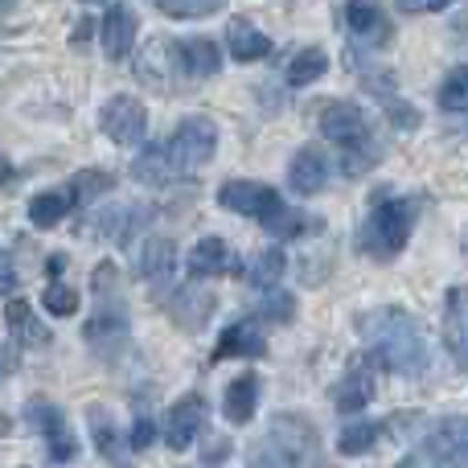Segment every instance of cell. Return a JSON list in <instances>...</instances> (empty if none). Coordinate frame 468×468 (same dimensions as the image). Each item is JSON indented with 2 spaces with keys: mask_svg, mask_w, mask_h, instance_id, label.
Masks as SVG:
<instances>
[{
  "mask_svg": "<svg viewBox=\"0 0 468 468\" xmlns=\"http://www.w3.org/2000/svg\"><path fill=\"white\" fill-rule=\"evenodd\" d=\"M464 255H468V234H464Z\"/></svg>",
  "mask_w": 468,
  "mask_h": 468,
  "instance_id": "7bdbcfd3",
  "label": "cell"
},
{
  "mask_svg": "<svg viewBox=\"0 0 468 468\" xmlns=\"http://www.w3.org/2000/svg\"><path fill=\"white\" fill-rule=\"evenodd\" d=\"M8 366H13V357H8V349H5V346H0V382H5Z\"/></svg>",
  "mask_w": 468,
  "mask_h": 468,
  "instance_id": "f35d334b",
  "label": "cell"
},
{
  "mask_svg": "<svg viewBox=\"0 0 468 468\" xmlns=\"http://www.w3.org/2000/svg\"><path fill=\"white\" fill-rule=\"evenodd\" d=\"M357 333H362L370 357L382 366V370L395 374H423L428 370V346H423L420 324L411 321V313L403 308H374L357 321Z\"/></svg>",
  "mask_w": 468,
  "mask_h": 468,
  "instance_id": "6da1fadb",
  "label": "cell"
},
{
  "mask_svg": "<svg viewBox=\"0 0 468 468\" xmlns=\"http://www.w3.org/2000/svg\"><path fill=\"white\" fill-rule=\"evenodd\" d=\"M316 431L300 415H275L271 428L250 444L247 468H300L313 456Z\"/></svg>",
  "mask_w": 468,
  "mask_h": 468,
  "instance_id": "7a4b0ae2",
  "label": "cell"
},
{
  "mask_svg": "<svg viewBox=\"0 0 468 468\" xmlns=\"http://www.w3.org/2000/svg\"><path fill=\"white\" fill-rule=\"evenodd\" d=\"M227 49L234 62H263V58L271 54V37L259 33L247 16H234L227 25Z\"/></svg>",
  "mask_w": 468,
  "mask_h": 468,
  "instance_id": "e0dca14e",
  "label": "cell"
},
{
  "mask_svg": "<svg viewBox=\"0 0 468 468\" xmlns=\"http://www.w3.org/2000/svg\"><path fill=\"white\" fill-rule=\"evenodd\" d=\"M321 132H324V140L341 144L346 153L374 140L370 136V123H366V112H362V107H354V103H341V99L321 112Z\"/></svg>",
  "mask_w": 468,
  "mask_h": 468,
  "instance_id": "ba28073f",
  "label": "cell"
},
{
  "mask_svg": "<svg viewBox=\"0 0 468 468\" xmlns=\"http://www.w3.org/2000/svg\"><path fill=\"white\" fill-rule=\"evenodd\" d=\"M288 186L296 189L300 197H313L329 186V161H324L321 148H300L292 156V169H288Z\"/></svg>",
  "mask_w": 468,
  "mask_h": 468,
  "instance_id": "2e32d148",
  "label": "cell"
},
{
  "mask_svg": "<svg viewBox=\"0 0 468 468\" xmlns=\"http://www.w3.org/2000/svg\"><path fill=\"white\" fill-rule=\"evenodd\" d=\"M132 177L140 181V186H169L177 173H173V165H169V156H165V144H156V148H144V153L132 161Z\"/></svg>",
  "mask_w": 468,
  "mask_h": 468,
  "instance_id": "d4e9b609",
  "label": "cell"
},
{
  "mask_svg": "<svg viewBox=\"0 0 468 468\" xmlns=\"http://www.w3.org/2000/svg\"><path fill=\"white\" fill-rule=\"evenodd\" d=\"M263 354H267V341L250 321L230 324L218 337V346H214V362H227V357H263Z\"/></svg>",
  "mask_w": 468,
  "mask_h": 468,
  "instance_id": "ac0fdd59",
  "label": "cell"
},
{
  "mask_svg": "<svg viewBox=\"0 0 468 468\" xmlns=\"http://www.w3.org/2000/svg\"><path fill=\"white\" fill-rule=\"evenodd\" d=\"M5 321H8V333H13L16 346H46L49 341V329L33 316V308L25 304V300H8Z\"/></svg>",
  "mask_w": 468,
  "mask_h": 468,
  "instance_id": "7402d4cb",
  "label": "cell"
},
{
  "mask_svg": "<svg viewBox=\"0 0 468 468\" xmlns=\"http://www.w3.org/2000/svg\"><path fill=\"white\" fill-rule=\"evenodd\" d=\"M374 378H378V362H374L370 354L357 357L354 366H349V374L341 378L337 395H333V403H337V411H362L366 403L374 399Z\"/></svg>",
  "mask_w": 468,
  "mask_h": 468,
  "instance_id": "7c38bea8",
  "label": "cell"
},
{
  "mask_svg": "<svg viewBox=\"0 0 468 468\" xmlns=\"http://www.w3.org/2000/svg\"><path fill=\"white\" fill-rule=\"evenodd\" d=\"M99 128L112 144H140L148 132V112L136 95H112L99 112Z\"/></svg>",
  "mask_w": 468,
  "mask_h": 468,
  "instance_id": "8992f818",
  "label": "cell"
},
{
  "mask_svg": "<svg viewBox=\"0 0 468 468\" xmlns=\"http://www.w3.org/2000/svg\"><path fill=\"white\" fill-rule=\"evenodd\" d=\"M153 440H156V423L153 420H136V428H132V448H136V452H144Z\"/></svg>",
  "mask_w": 468,
  "mask_h": 468,
  "instance_id": "e575fe53",
  "label": "cell"
},
{
  "mask_svg": "<svg viewBox=\"0 0 468 468\" xmlns=\"http://www.w3.org/2000/svg\"><path fill=\"white\" fill-rule=\"evenodd\" d=\"M74 206H79V194H74L70 186L66 189H46V194H37L29 202V222L33 227H41V230H49V227H58Z\"/></svg>",
  "mask_w": 468,
  "mask_h": 468,
  "instance_id": "44dd1931",
  "label": "cell"
},
{
  "mask_svg": "<svg viewBox=\"0 0 468 468\" xmlns=\"http://www.w3.org/2000/svg\"><path fill=\"white\" fill-rule=\"evenodd\" d=\"M428 456L440 468H468V420H440L428 436Z\"/></svg>",
  "mask_w": 468,
  "mask_h": 468,
  "instance_id": "30bf717a",
  "label": "cell"
},
{
  "mask_svg": "<svg viewBox=\"0 0 468 468\" xmlns=\"http://www.w3.org/2000/svg\"><path fill=\"white\" fill-rule=\"evenodd\" d=\"M90 440H95V448L103 452V461L107 464H115V468H128V456L120 452V436H115V423H112V415L103 411V407H90Z\"/></svg>",
  "mask_w": 468,
  "mask_h": 468,
  "instance_id": "cb8c5ba5",
  "label": "cell"
},
{
  "mask_svg": "<svg viewBox=\"0 0 468 468\" xmlns=\"http://www.w3.org/2000/svg\"><path fill=\"white\" fill-rule=\"evenodd\" d=\"M218 202L227 206V210L242 214V218H255L263 230L283 214V197L275 194L271 186H259V181H227V186L218 189Z\"/></svg>",
  "mask_w": 468,
  "mask_h": 468,
  "instance_id": "5b68a950",
  "label": "cell"
},
{
  "mask_svg": "<svg viewBox=\"0 0 468 468\" xmlns=\"http://www.w3.org/2000/svg\"><path fill=\"white\" fill-rule=\"evenodd\" d=\"M41 304H46L49 316H74L79 313V292L66 288V283H49V288L41 292Z\"/></svg>",
  "mask_w": 468,
  "mask_h": 468,
  "instance_id": "4dcf8cb0",
  "label": "cell"
},
{
  "mask_svg": "<svg viewBox=\"0 0 468 468\" xmlns=\"http://www.w3.org/2000/svg\"><path fill=\"white\" fill-rule=\"evenodd\" d=\"M448 0H395L399 13H440Z\"/></svg>",
  "mask_w": 468,
  "mask_h": 468,
  "instance_id": "d590c367",
  "label": "cell"
},
{
  "mask_svg": "<svg viewBox=\"0 0 468 468\" xmlns=\"http://www.w3.org/2000/svg\"><path fill=\"white\" fill-rule=\"evenodd\" d=\"M8 431H13V420H8V415H0V436H8Z\"/></svg>",
  "mask_w": 468,
  "mask_h": 468,
  "instance_id": "ab89813d",
  "label": "cell"
},
{
  "mask_svg": "<svg viewBox=\"0 0 468 468\" xmlns=\"http://www.w3.org/2000/svg\"><path fill=\"white\" fill-rule=\"evenodd\" d=\"M444 341L456 366H468V288H448L444 296Z\"/></svg>",
  "mask_w": 468,
  "mask_h": 468,
  "instance_id": "5bb4252c",
  "label": "cell"
},
{
  "mask_svg": "<svg viewBox=\"0 0 468 468\" xmlns=\"http://www.w3.org/2000/svg\"><path fill=\"white\" fill-rule=\"evenodd\" d=\"M173 66L186 79H210L222 66V49L210 37H189V41H173Z\"/></svg>",
  "mask_w": 468,
  "mask_h": 468,
  "instance_id": "8fae6325",
  "label": "cell"
},
{
  "mask_svg": "<svg viewBox=\"0 0 468 468\" xmlns=\"http://www.w3.org/2000/svg\"><path fill=\"white\" fill-rule=\"evenodd\" d=\"M8 5H13V0H0V13H5V8H8Z\"/></svg>",
  "mask_w": 468,
  "mask_h": 468,
  "instance_id": "b9f144b4",
  "label": "cell"
},
{
  "mask_svg": "<svg viewBox=\"0 0 468 468\" xmlns=\"http://www.w3.org/2000/svg\"><path fill=\"white\" fill-rule=\"evenodd\" d=\"M440 107L456 115H468V66L448 70V79L440 82Z\"/></svg>",
  "mask_w": 468,
  "mask_h": 468,
  "instance_id": "f1b7e54d",
  "label": "cell"
},
{
  "mask_svg": "<svg viewBox=\"0 0 468 468\" xmlns=\"http://www.w3.org/2000/svg\"><path fill=\"white\" fill-rule=\"evenodd\" d=\"M214 148H218V128H214V120H206V115H189V120L177 123V132L165 140V156H169L177 177H189V173L206 169Z\"/></svg>",
  "mask_w": 468,
  "mask_h": 468,
  "instance_id": "277c9868",
  "label": "cell"
},
{
  "mask_svg": "<svg viewBox=\"0 0 468 468\" xmlns=\"http://www.w3.org/2000/svg\"><path fill=\"white\" fill-rule=\"evenodd\" d=\"M399 468H428V464H423V461H415V456H411V461H403Z\"/></svg>",
  "mask_w": 468,
  "mask_h": 468,
  "instance_id": "60d3db41",
  "label": "cell"
},
{
  "mask_svg": "<svg viewBox=\"0 0 468 468\" xmlns=\"http://www.w3.org/2000/svg\"><path fill=\"white\" fill-rule=\"evenodd\" d=\"M341 25H346L349 37L362 41V46H382V41H390V21L370 0H349V5L341 8Z\"/></svg>",
  "mask_w": 468,
  "mask_h": 468,
  "instance_id": "4fadbf2b",
  "label": "cell"
},
{
  "mask_svg": "<svg viewBox=\"0 0 468 468\" xmlns=\"http://www.w3.org/2000/svg\"><path fill=\"white\" fill-rule=\"evenodd\" d=\"M140 218V206H123V210H107L103 218H99V230L107 234V239H128V230L136 227Z\"/></svg>",
  "mask_w": 468,
  "mask_h": 468,
  "instance_id": "1f68e13d",
  "label": "cell"
},
{
  "mask_svg": "<svg viewBox=\"0 0 468 468\" xmlns=\"http://www.w3.org/2000/svg\"><path fill=\"white\" fill-rule=\"evenodd\" d=\"M70 189L79 194V202H87V197H95V194H103V189H112V177H107V173H99V169H90V173H74Z\"/></svg>",
  "mask_w": 468,
  "mask_h": 468,
  "instance_id": "d6a6232c",
  "label": "cell"
},
{
  "mask_svg": "<svg viewBox=\"0 0 468 468\" xmlns=\"http://www.w3.org/2000/svg\"><path fill=\"white\" fill-rule=\"evenodd\" d=\"M411 230H415V202H407V197H387V202H378L370 210L357 242H362V250L374 259H395L399 250L407 247Z\"/></svg>",
  "mask_w": 468,
  "mask_h": 468,
  "instance_id": "3957f363",
  "label": "cell"
},
{
  "mask_svg": "<svg viewBox=\"0 0 468 468\" xmlns=\"http://www.w3.org/2000/svg\"><path fill=\"white\" fill-rule=\"evenodd\" d=\"M324 70H329V54H324V49H316V46H308V49H300V54L288 62V82H292V87H308V82L321 79Z\"/></svg>",
  "mask_w": 468,
  "mask_h": 468,
  "instance_id": "4316f807",
  "label": "cell"
},
{
  "mask_svg": "<svg viewBox=\"0 0 468 468\" xmlns=\"http://www.w3.org/2000/svg\"><path fill=\"white\" fill-rule=\"evenodd\" d=\"M374 440H378V423L354 420L349 428H341L337 452H341V456H362V452H370V448H374Z\"/></svg>",
  "mask_w": 468,
  "mask_h": 468,
  "instance_id": "83f0119b",
  "label": "cell"
},
{
  "mask_svg": "<svg viewBox=\"0 0 468 468\" xmlns=\"http://www.w3.org/2000/svg\"><path fill=\"white\" fill-rule=\"evenodd\" d=\"M255 407H259V378H255V374H239V378L227 387L222 411H227L230 423H250Z\"/></svg>",
  "mask_w": 468,
  "mask_h": 468,
  "instance_id": "603a6c76",
  "label": "cell"
},
{
  "mask_svg": "<svg viewBox=\"0 0 468 468\" xmlns=\"http://www.w3.org/2000/svg\"><path fill=\"white\" fill-rule=\"evenodd\" d=\"M140 275H144L148 283H156V288L177 275V247H173V239L144 242V250H140Z\"/></svg>",
  "mask_w": 468,
  "mask_h": 468,
  "instance_id": "d6986e66",
  "label": "cell"
},
{
  "mask_svg": "<svg viewBox=\"0 0 468 468\" xmlns=\"http://www.w3.org/2000/svg\"><path fill=\"white\" fill-rule=\"evenodd\" d=\"M132 46H136V13L120 0V5H112L103 16V54L112 58V62H123V58L132 54Z\"/></svg>",
  "mask_w": 468,
  "mask_h": 468,
  "instance_id": "9a60e30c",
  "label": "cell"
},
{
  "mask_svg": "<svg viewBox=\"0 0 468 468\" xmlns=\"http://www.w3.org/2000/svg\"><path fill=\"white\" fill-rule=\"evenodd\" d=\"M283 267H288V259H283V250H280V247H267V250H259V255L250 259V267H247V280L255 283V288L271 292L275 283L283 280Z\"/></svg>",
  "mask_w": 468,
  "mask_h": 468,
  "instance_id": "484cf974",
  "label": "cell"
},
{
  "mask_svg": "<svg viewBox=\"0 0 468 468\" xmlns=\"http://www.w3.org/2000/svg\"><path fill=\"white\" fill-rule=\"evenodd\" d=\"M16 288V271H13V259L0 255V296H8V292Z\"/></svg>",
  "mask_w": 468,
  "mask_h": 468,
  "instance_id": "8d00e7d4",
  "label": "cell"
},
{
  "mask_svg": "<svg viewBox=\"0 0 468 468\" xmlns=\"http://www.w3.org/2000/svg\"><path fill=\"white\" fill-rule=\"evenodd\" d=\"M292 313H296V300L288 296V292H275L271 288V296H267V304H263V316H275V321H292Z\"/></svg>",
  "mask_w": 468,
  "mask_h": 468,
  "instance_id": "836d02e7",
  "label": "cell"
},
{
  "mask_svg": "<svg viewBox=\"0 0 468 468\" xmlns=\"http://www.w3.org/2000/svg\"><path fill=\"white\" fill-rule=\"evenodd\" d=\"M25 415H29V423L46 436V448H49V461L58 464H70L74 452H79V440L70 436V428H66V415L58 411L54 403H46V399H33L29 407H25Z\"/></svg>",
  "mask_w": 468,
  "mask_h": 468,
  "instance_id": "52a82bcc",
  "label": "cell"
},
{
  "mask_svg": "<svg viewBox=\"0 0 468 468\" xmlns=\"http://www.w3.org/2000/svg\"><path fill=\"white\" fill-rule=\"evenodd\" d=\"M186 267H189V275H194V280H210V275L230 271L234 255H230V247L222 239H202L194 250H189Z\"/></svg>",
  "mask_w": 468,
  "mask_h": 468,
  "instance_id": "ffe728a7",
  "label": "cell"
},
{
  "mask_svg": "<svg viewBox=\"0 0 468 468\" xmlns=\"http://www.w3.org/2000/svg\"><path fill=\"white\" fill-rule=\"evenodd\" d=\"M227 440H218V444H210V452H206V464H222V461H227Z\"/></svg>",
  "mask_w": 468,
  "mask_h": 468,
  "instance_id": "74e56055",
  "label": "cell"
},
{
  "mask_svg": "<svg viewBox=\"0 0 468 468\" xmlns=\"http://www.w3.org/2000/svg\"><path fill=\"white\" fill-rule=\"evenodd\" d=\"M202 423H206V399L186 395L181 403L169 407V415H165V444H169L173 452H186V448L197 440Z\"/></svg>",
  "mask_w": 468,
  "mask_h": 468,
  "instance_id": "9c48e42d",
  "label": "cell"
},
{
  "mask_svg": "<svg viewBox=\"0 0 468 468\" xmlns=\"http://www.w3.org/2000/svg\"><path fill=\"white\" fill-rule=\"evenodd\" d=\"M227 0H153V8H161L173 21H197V16H214Z\"/></svg>",
  "mask_w": 468,
  "mask_h": 468,
  "instance_id": "f546056e",
  "label": "cell"
}]
</instances>
